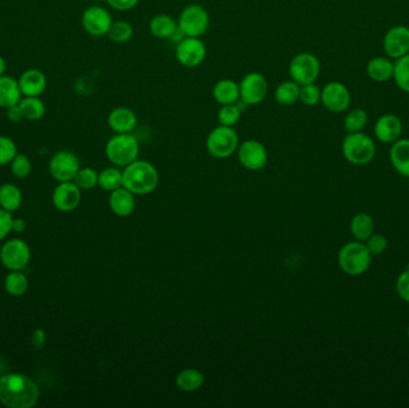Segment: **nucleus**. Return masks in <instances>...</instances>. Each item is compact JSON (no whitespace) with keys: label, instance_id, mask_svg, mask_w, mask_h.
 I'll return each instance as SVG.
<instances>
[{"label":"nucleus","instance_id":"nucleus-4","mask_svg":"<svg viewBox=\"0 0 409 408\" xmlns=\"http://www.w3.org/2000/svg\"><path fill=\"white\" fill-rule=\"evenodd\" d=\"M373 255L363 242H349L340 250L338 262L345 273L352 277L361 276L370 268Z\"/></svg>","mask_w":409,"mask_h":408},{"label":"nucleus","instance_id":"nucleus-16","mask_svg":"<svg viewBox=\"0 0 409 408\" xmlns=\"http://www.w3.org/2000/svg\"><path fill=\"white\" fill-rule=\"evenodd\" d=\"M385 53L391 59H398L409 53V28L396 25L389 29L383 40Z\"/></svg>","mask_w":409,"mask_h":408},{"label":"nucleus","instance_id":"nucleus-1","mask_svg":"<svg viewBox=\"0 0 409 408\" xmlns=\"http://www.w3.org/2000/svg\"><path fill=\"white\" fill-rule=\"evenodd\" d=\"M40 389L28 376L11 372L0 377V402L11 408H30L37 404Z\"/></svg>","mask_w":409,"mask_h":408},{"label":"nucleus","instance_id":"nucleus-41","mask_svg":"<svg viewBox=\"0 0 409 408\" xmlns=\"http://www.w3.org/2000/svg\"><path fill=\"white\" fill-rule=\"evenodd\" d=\"M11 172L13 175L20 179H25L32 172V163L27 156L17 154L11 161Z\"/></svg>","mask_w":409,"mask_h":408},{"label":"nucleus","instance_id":"nucleus-46","mask_svg":"<svg viewBox=\"0 0 409 408\" xmlns=\"http://www.w3.org/2000/svg\"><path fill=\"white\" fill-rule=\"evenodd\" d=\"M6 116H8V120L11 123H21L22 120H25L23 118V114H22L21 107L20 104H16V106L10 107L6 109Z\"/></svg>","mask_w":409,"mask_h":408},{"label":"nucleus","instance_id":"nucleus-32","mask_svg":"<svg viewBox=\"0 0 409 408\" xmlns=\"http://www.w3.org/2000/svg\"><path fill=\"white\" fill-rule=\"evenodd\" d=\"M243 103L244 102H242L241 100H238L237 102L233 104L221 106V109L218 111L219 125L228 127L237 125L238 121L241 120L242 111H244V108H242Z\"/></svg>","mask_w":409,"mask_h":408},{"label":"nucleus","instance_id":"nucleus-47","mask_svg":"<svg viewBox=\"0 0 409 408\" xmlns=\"http://www.w3.org/2000/svg\"><path fill=\"white\" fill-rule=\"evenodd\" d=\"M45 340H46L45 332L42 331V329H36V331L34 332L33 338H32V341H33L34 346L35 347L43 346V344H45Z\"/></svg>","mask_w":409,"mask_h":408},{"label":"nucleus","instance_id":"nucleus-9","mask_svg":"<svg viewBox=\"0 0 409 408\" xmlns=\"http://www.w3.org/2000/svg\"><path fill=\"white\" fill-rule=\"evenodd\" d=\"M175 55L177 62L186 69H195L204 62L207 48L200 37L184 36L177 42Z\"/></svg>","mask_w":409,"mask_h":408},{"label":"nucleus","instance_id":"nucleus-50","mask_svg":"<svg viewBox=\"0 0 409 408\" xmlns=\"http://www.w3.org/2000/svg\"><path fill=\"white\" fill-rule=\"evenodd\" d=\"M407 335H408V339H409V327H408V329H407Z\"/></svg>","mask_w":409,"mask_h":408},{"label":"nucleus","instance_id":"nucleus-8","mask_svg":"<svg viewBox=\"0 0 409 408\" xmlns=\"http://www.w3.org/2000/svg\"><path fill=\"white\" fill-rule=\"evenodd\" d=\"M321 74V64L314 54L299 53L291 59L289 65V74L291 79L298 83L299 86H305L315 83Z\"/></svg>","mask_w":409,"mask_h":408},{"label":"nucleus","instance_id":"nucleus-48","mask_svg":"<svg viewBox=\"0 0 409 408\" xmlns=\"http://www.w3.org/2000/svg\"><path fill=\"white\" fill-rule=\"evenodd\" d=\"M13 230L16 233H22L25 230V223L23 219H13Z\"/></svg>","mask_w":409,"mask_h":408},{"label":"nucleus","instance_id":"nucleus-33","mask_svg":"<svg viewBox=\"0 0 409 408\" xmlns=\"http://www.w3.org/2000/svg\"><path fill=\"white\" fill-rule=\"evenodd\" d=\"M99 184L106 192H114L123 187V172H120L116 168H106L99 172Z\"/></svg>","mask_w":409,"mask_h":408},{"label":"nucleus","instance_id":"nucleus-17","mask_svg":"<svg viewBox=\"0 0 409 408\" xmlns=\"http://www.w3.org/2000/svg\"><path fill=\"white\" fill-rule=\"evenodd\" d=\"M82 194L81 188L77 184L69 182H62L53 193V203L57 210L62 212H70L78 208L81 204Z\"/></svg>","mask_w":409,"mask_h":408},{"label":"nucleus","instance_id":"nucleus-43","mask_svg":"<svg viewBox=\"0 0 409 408\" xmlns=\"http://www.w3.org/2000/svg\"><path fill=\"white\" fill-rule=\"evenodd\" d=\"M396 291L401 299L409 303V268H405L397 278Z\"/></svg>","mask_w":409,"mask_h":408},{"label":"nucleus","instance_id":"nucleus-3","mask_svg":"<svg viewBox=\"0 0 409 408\" xmlns=\"http://www.w3.org/2000/svg\"><path fill=\"white\" fill-rule=\"evenodd\" d=\"M106 156L118 167H127L139 156V142L132 133H115L106 144Z\"/></svg>","mask_w":409,"mask_h":408},{"label":"nucleus","instance_id":"nucleus-39","mask_svg":"<svg viewBox=\"0 0 409 408\" xmlns=\"http://www.w3.org/2000/svg\"><path fill=\"white\" fill-rule=\"evenodd\" d=\"M299 101L307 107H314L321 102V89L315 83L300 86Z\"/></svg>","mask_w":409,"mask_h":408},{"label":"nucleus","instance_id":"nucleus-30","mask_svg":"<svg viewBox=\"0 0 409 408\" xmlns=\"http://www.w3.org/2000/svg\"><path fill=\"white\" fill-rule=\"evenodd\" d=\"M22 114L25 120L39 121L46 114V104L40 97H22L20 101Z\"/></svg>","mask_w":409,"mask_h":408},{"label":"nucleus","instance_id":"nucleus-23","mask_svg":"<svg viewBox=\"0 0 409 408\" xmlns=\"http://www.w3.org/2000/svg\"><path fill=\"white\" fill-rule=\"evenodd\" d=\"M109 208L116 216H131L135 208L134 194L125 187L116 189L109 196Z\"/></svg>","mask_w":409,"mask_h":408},{"label":"nucleus","instance_id":"nucleus-42","mask_svg":"<svg viewBox=\"0 0 409 408\" xmlns=\"http://www.w3.org/2000/svg\"><path fill=\"white\" fill-rule=\"evenodd\" d=\"M365 245L368 247V252L371 253V255H380L387 250L388 241H387V238L383 235L373 233L366 240V245Z\"/></svg>","mask_w":409,"mask_h":408},{"label":"nucleus","instance_id":"nucleus-29","mask_svg":"<svg viewBox=\"0 0 409 408\" xmlns=\"http://www.w3.org/2000/svg\"><path fill=\"white\" fill-rule=\"evenodd\" d=\"M300 86L292 79L280 83L275 91V101L280 106H292L299 101Z\"/></svg>","mask_w":409,"mask_h":408},{"label":"nucleus","instance_id":"nucleus-21","mask_svg":"<svg viewBox=\"0 0 409 408\" xmlns=\"http://www.w3.org/2000/svg\"><path fill=\"white\" fill-rule=\"evenodd\" d=\"M22 95L18 79L11 76H0V108L8 109L21 101Z\"/></svg>","mask_w":409,"mask_h":408},{"label":"nucleus","instance_id":"nucleus-37","mask_svg":"<svg viewBox=\"0 0 409 408\" xmlns=\"http://www.w3.org/2000/svg\"><path fill=\"white\" fill-rule=\"evenodd\" d=\"M28 279L25 274L16 272V271L5 278V289L8 294H13V296L25 294V291L28 290Z\"/></svg>","mask_w":409,"mask_h":408},{"label":"nucleus","instance_id":"nucleus-2","mask_svg":"<svg viewBox=\"0 0 409 408\" xmlns=\"http://www.w3.org/2000/svg\"><path fill=\"white\" fill-rule=\"evenodd\" d=\"M123 187L134 196H146L155 191L160 184V174L155 165L146 161L137 159L125 167Z\"/></svg>","mask_w":409,"mask_h":408},{"label":"nucleus","instance_id":"nucleus-44","mask_svg":"<svg viewBox=\"0 0 409 408\" xmlns=\"http://www.w3.org/2000/svg\"><path fill=\"white\" fill-rule=\"evenodd\" d=\"M13 216L11 213L0 208V240H3L13 230Z\"/></svg>","mask_w":409,"mask_h":408},{"label":"nucleus","instance_id":"nucleus-6","mask_svg":"<svg viewBox=\"0 0 409 408\" xmlns=\"http://www.w3.org/2000/svg\"><path fill=\"white\" fill-rule=\"evenodd\" d=\"M342 154L349 163L364 165L375 158L376 145L373 139L361 132L348 133L342 142Z\"/></svg>","mask_w":409,"mask_h":408},{"label":"nucleus","instance_id":"nucleus-36","mask_svg":"<svg viewBox=\"0 0 409 408\" xmlns=\"http://www.w3.org/2000/svg\"><path fill=\"white\" fill-rule=\"evenodd\" d=\"M368 113L364 109H353L349 111L344 120L345 130L348 133H356L361 132L368 125Z\"/></svg>","mask_w":409,"mask_h":408},{"label":"nucleus","instance_id":"nucleus-31","mask_svg":"<svg viewBox=\"0 0 409 408\" xmlns=\"http://www.w3.org/2000/svg\"><path fill=\"white\" fill-rule=\"evenodd\" d=\"M22 193L15 184H4L0 188V206L8 212L16 211L21 206Z\"/></svg>","mask_w":409,"mask_h":408},{"label":"nucleus","instance_id":"nucleus-38","mask_svg":"<svg viewBox=\"0 0 409 408\" xmlns=\"http://www.w3.org/2000/svg\"><path fill=\"white\" fill-rule=\"evenodd\" d=\"M99 172L92 168H83L79 169L77 175L74 176V184L84 191H90L99 184Z\"/></svg>","mask_w":409,"mask_h":408},{"label":"nucleus","instance_id":"nucleus-27","mask_svg":"<svg viewBox=\"0 0 409 408\" xmlns=\"http://www.w3.org/2000/svg\"><path fill=\"white\" fill-rule=\"evenodd\" d=\"M366 72L368 77L375 82H388L389 79L393 77L394 62L387 57H373L368 62Z\"/></svg>","mask_w":409,"mask_h":408},{"label":"nucleus","instance_id":"nucleus-28","mask_svg":"<svg viewBox=\"0 0 409 408\" xmlns=\"http://www.w3.org/2000/svg\"><path fill=\"white\" fill-rule=\"evenodd\" d=\"M349 229L356 241L364 242L375 231V222L368 213L360 212L353 217Z\"/></svg>","mask_w":409,"mask_h":408},{"label":"nucleus","instance_id":"nucleus-20","mask_svg":"<svg viewBox=\"0 0 409 408\" xmlns=\"http://www.w3.org/2000/svg\"><path fill=\"white\" fill-rule=\"evenodd\" d=\"M108 126L115 133H132L138 126V116L128 107H116L108 115Z\"/></svg>","mask_w":409,"mask_h":408},{"label":"nucleus","instance_id":"nucleus-40","mask_svg":"<svg viewBox=\"0 0 409 408\" xmlns=\"http://www.w3.org/2000/svg\"><path fill=\"white\" fill-rule=\"evenodd\" d=\"M17 155V147L13 139L0 135V165L11 163Z\"/></svg>","mask_w":409,"mask_h":408},{"label":"nucleus","instance_id":"nucleus-10","mask_svg":"<svg viewBox=\"0 0 409 408\" xmlns=\"http://www.w3.org/2000/svg\"><path fill=\"white\" fill-rule=\"evenodd\" d=\"M242 102L247 106H258L265 101L268 94V82L266 77L258 72H250L242 78L240 83Z\"/></svg>","mask_w":409,"mask_h":408},{"label":"nucleus","instance_id":"nucleus-19","mask_svg":"<svg viewBox=\"0 0 409 408\" xmlns=\"http://www.w3.org/2000/svg\"><path fill=\"white\" fill-rule=\"evenodd\" d=\"M401 118L394 114L382 115L375 123V135L382 143H395L402 135Z\"/></svg>","mask_w":409,"mask_h":408},{"label":"nucleus","instance_id":"nucleus-12","mask_svg":"<svg viewBox=\"0 0 409 408\" xmlns=\"http://www.w3.org/2000/svg\"><path fill=\"white\" fill-rule=\"evenodd\" d=\"M113 22L111 13L99 5H92L83 11V28L91 36H106Z\"/></svg>","mask_w":409,"mask_h":408},{"label":"nucleus","instance_id":"nucleus-49","mask_svg":"<svg viewBox=\"0 0 409 408\" xmlns=\"http://www.w3.org/2000/svg\"><path fill=\"white\" fill-rule=\"evenodd\" d=\"M6 71V62L3 57H0V76H4Z\"/></svg>","mask_w":409,"mask_h":408},{"label":"nucleus","instance_id":"nucleus-35","mask_svg":"<svg viewBox=\"0 0 409 408\" xmlns=\"http://www.w3.org/2000/svg\"><path fill=\"white\" fill-rule=\"evenodd\" d=\"M393 77L397 86L409 94V53L395 59Z\"/></svg>","mask_w":409,"mask_h":408},{"label":"nucleus","instance_id":"nucleus-15","mask_svg":"<svg viewBox=\"0 0 409 408\" xmlns=\"http://www.w3.org/2000/svg\"><path fill=\"white\" fill-rule=\"evenodd\" d=\"M30 248L22 240H11L1 248V261L8 270L20 271L28 265Z\"/></svg>","mask_w":409,"mask_h":408},{"label":"nucleus","instance_id":"nucleus-5","mask_svg":"<svg viewBox=\"0 0 409 408\" xmlns=\"http://www.w3.org/2000/svg\"><path fill=\"white\" fill-rule=\"evenodd\" d=\"M238 147L240 137L233 127L219 125L209 132L206 139V149L214 158H229L237 151Z\"/></svg>","mask_w":409,"mask_h":408},{"label":"nucleus","instance_id":"nucleus-14","mask_svg":"<svg viewBox=\"0 0 409 408\" xmlns=\"http://www.w3.org/2000/svg\"><path fill=\"white\" fill-rule=\"evenodd\" d=\"M81 169L79 159L74 152L59 151L50 159V170L54 179L60 182H69Z\"/></svg>","mask_w":409,"mask_h":408},{"label":"nucleus","instance_id":"nucleus-22","mask_svg":"<svg viewBox=\"0 0 409 408\" xmlns=\"http://www.w3.org/2000/svg\"><path fill=\"white\" fill-rule=\"evenodd\" d=\"M212 96L214 101L221 106L236 103L241 97L240 84L229 78L221 79L213 86Z\"/></svg>","mask_w":409,"mask_h":408},{"label":"nucleus","instance_id":"nucleus-7","mask_svg":"<svg viewBox=\"0 0 409 408\" xmlns=\"http://www.w3.org/2000/svg\"><path fill=\"white\" fill-rule=\"evenodd\" d=\"M209 15L207 10L199 4H190L181 11L177 27L184 36L201 37L209 28Z\"/></svg>","mask_w":409,"mask_h":408},{"label":"nucleus","instance_id":"nucleus-25","mask_svg":"<svg viewBox=\"0 0 409 408\" xmlns=\"http://www.w3.org/2000/svg\"><path fill=\"white\" fill-rule=\"evenodd\" d=\"M150 32H151L153 36L157 39H172V35L176 33L177 21L174 17L170 15H165V13H160L152 17L150 21Z\"/></svg>","mask_w":409,"mask_h":408},{"label":"nucleus","instance_id":"nucleus-51","mask_svg":"<svg viewBox=\"0 0 409 408\" xmlns=\"http://www.w3.org/2000/svg\"><path fill=\"white\" fill-rule=\"evenodd\" d=\"M0 259H1V250H0Z\"/></svg>","mask_w":409,"mask_h":408},{"label":"nucleus","instance_id":"nucleus-13","mask_svg":"<svg viewBox=\"0 0 409 408\" xmlns=\"http://www.w3.org/2000/svg\"><path fill=\"white\" fill-rule=\"evenodd\" d=\"M321 102L328 111L342 113L351 104V94L342 83H328L321 89Z\"/></svg>","mask_w":409,"mask_h":408},{"label":"nucleus","instance_id":"nucleus-11","mask_svg":"<svg viewBox=\"0 0 409 408\" xmlns=\"http://www.w3.org/2000/svg\"><path fill=\"white\" fill-rule=\"evenodd\" d=\"M237 156L240 163L251 172L262 170L268 162V151L266 147L261 142L254 139H249L240 144Z\"/></svg>","mask_w":409,"mask_h":408},{"label":"nucleus","instance_id":"nucleus-34","mask_svg":"<svg viewBox=\"0 0 409 408\" xmlns=\"http://www.w3.org/2000/svg\"><path fill=\"white\" fill-rule=\"evenodd\" d=\"M133 34H134L133 27L128 22L115 21L111 23L106 36L109 37L111 42L118 43V45H123L131 40Z\"/></svg>","mask_w":409,"mask_h":408},{"label":"nucleus","instance_id":"nucleus-18","mask_svg":"<svg viewBox=\"0 0 409 408\" xmlns=\"http://www.w3.org/2000/svg\"><path fill=\"white\" fill-rule=\"evenodd\" d=\"M23 97H40L47 89V77L37 69H29L18 78Z\"/></svg>","mask_w":409,"mask_h":408},{"label":"nucleus","instance_id":"nucleus-24","mask_svg":"<svg viewBox=\"0 0 409 408\" xmlns=\"http://www.w3.org/2000/svg\"><path fill=\"white\" fill-rule=\"evenodd\" d=\"M390 162L398 174L409 177V139H398L393 143Z\"/></svg>","mask_w":409,"mask_h":408},{"label":"nucleus","instance_id":"nucleus-45","mask_svg":"<svg viewBox=\"0 0 409 408\" xmlns=\"http://www.w3.org/2000/svg\"><path fill=\"white\" fill-rule=\"evenodd\" d=\"M140 0H106L108 5L116 11H131L139 4Z\"/></svg>","mask_w":409,"mask_h":408},{"label":"nucleus","instance_id":"nucleus-26","mask_svg":"<svg viewBox=\"0 0 409 408\" xmlns=\"http://www.w3.org/2000/svg\"><path fill=\"white\" fill-rule=\"evenodd\" d=\"M176 386L181 392L194 393L199 390L204 383V376L197 369H183L176 376Z\"/></svg>","mask_w":409,"mask_h":408}]
</instances>
